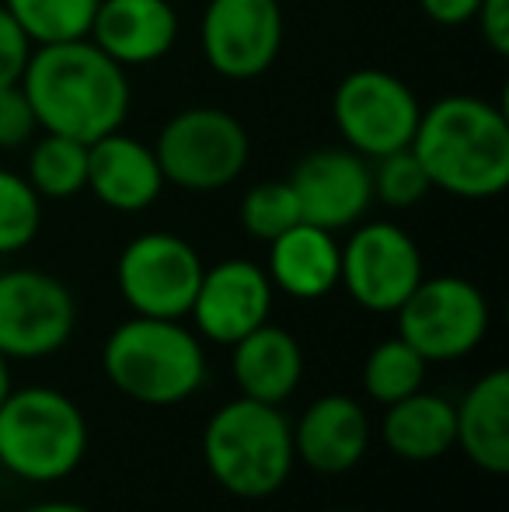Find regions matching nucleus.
I'll use <instances>...</instances> for the list:
<instances>
[{
	"label": "nucleus",
	"mask_w": 509,
	"mask_h": 512,
	"mask_svg": "<svg viewBox=\"0 0 509 512\" xmlns=\"http://www.w3.org/2000/svg\"><path fill=\"white\" fill-rule=\"evenodd\" d=\"M42 133L95 143L123 129L129 115L126 67L102 53L91 39L35 46L21 77Z\"/></svg>",
	"instance_id": "nucleus-1"
},
{
	"label": "nucleus",
	"mask_w": 509,
	"mask_h": 512,
	"mask_svg": "<svg viewBox=\"0 0 509 512\" xmlns=\"http://www.w3.org/2000/svg\"><path fill=\"white\" fill-rule=\"evenodd\" d=\"M412 150L429 185L457 199H492L509 185V119L475 95H447L419 115Z\"/></svg>",
	"instance_id": "nucleus-2"
},
{
	"label": "nucleus",
	"mask_w": 509,
	"mask_h": 512,
	"mask_svg": "<svg viewBox=\"0 0 509 512\" xmlns=\"http://www.w3.org/2000/svg\"><path fill=\"white\" fill-rule=\"evenodd\" d=\"M102 370L136 405L171 408L206 384V352L182 321L133 314L105 338Z\"/></svg>",
	"instance_id": "nucleus-3"
},
{
	"label": "nucleus",
	"mask_w": 509,
	"mask_h": 512,
	"mask_svg": "<svg viewBox=\"0 0 509 512\" xmlns=\"http://www.w3.org/2000/svg\"><path fill=\"white\" fill-rule=\"evenodd\" d=\"M210 478L234 499H269L293 474V422L279 405L234 398L203 429Z\"/></svg>",
	"instance_id": "nucleus-4"
},
{
	"label": "nucleus",
	"mask_w": 509,
	"mask_h": 512,
	"mask_svg": "<svg viewBox=\"0 0 509 512\" xmlns=\"http://www.w3.org/2000/svg\"><path fill=\"white\" fill-rule=\"evenodd\" d=\"M81 405L56 387H21L0 405V467L28 485H56L88 457Z\"/></svg>",
	"instance_id": "nucleus-5"
},
{
	"label": "nucleus",
	"mask_w": 509,
	"mask_h": 512,
	"mask_svg": "<svg viewBox=\"0 0 509 512\" xmlns=\"http://www.w3.org/2000/svg\"><path fill=\"white\" fill-rule=\"evenodd\" d=\"M154 154L164 182L185 192H220L241 178L252 143L238 115L213 105H196L164 122Z\"/></svg>",
	"instance_id": "nucleus-6"
},
{
	"label": "nucleus",
	"mask_w": 509,
	"mask_h": 512,
	"mask_svg": "<svg viewBox=\"0 0 509 512\" xmlns=\"http://www.w3.org/2000/svg\"><path fill=\"white\" fill-rule=\"evenodd\" d=\"M394 314L398 335L426 363H454L471 356L485 342L492 321L485 293L461 276H422V283Z\"/></svg>",
	"instance_id": "nucleus-7"
},
{
	"label": "nucleus",
	"mask_w": 509,
	"mask_h": 512,
	"mask_svg": "<svg viewBox=\"0 0 509 512\" xmlns=\"http://www.w3.org/2000/svg\"><path fill=\"white\" fill-rule=\"evenodd\" d=\"M203 269V258L185 237L147 230L123 248L116 283L133 314L182 321L192 310Z\"/></svg>",
	"instance_id": "nucleus-8"
},
{
	"label": "nucleus",
	"mask_w": 509,
	"mask_h": 512,
	"mask_svg": "<svg viewBox=\"0 0 509 512\" xmlns=\"http://www.w3.org/2000/svg\"><path fill=\"white\" fill-rule=\"evenodd\" d=\"M422 105L401 77L387 70H353L332 95V119L349 150L374 161L412 147Z\"/></svg>",
	"instance_id": "nucleus-9"
},
{
	"label": "nucleus",
	"mask_w": 509,
	"mask_h": 512,
	"mask_svg": "<svg viewBox=\"0 0 509 512\" xmlns=\"http://www.w3.org/2000/svg\"><path fill=\"white\" fill-rule=\"evenodd\" d=\"M77 304L67 283L39 269L0 272V352L7 359H49L70 342Z\"/></svg>",
	"instance_id": "nucleus-10"
},
{
	"label": "nucleus",
	"mask_w": 509,
	"mask_h": 512,
	"mask_svg": "<svg viewBox=\"0 0 509 512\" xmlns=\"http://www.w3.org/2000/svg\"><path fill=\"white\" fill-rule=\"evenodd\" d=\"M422 251L398 223H360L342 244L339 286L370 314H394L422 283Z\"/></svg>",
	"instance_id": "nucleus-11"
},
{
	"label": "nucleus",
	"mask_w": 509,
	"mask_h": 512,
	"mask_svg": "<svg viewBox=\"0 0 509 512\" xmlns=\"http://www.w3.org/2000/svg\"><path fill=\"white\" fill-rule=\"evenodd\" d=\"M199 42L220 77L255 81L283 49V7L279 0H210Z\"/></svg>",
	"instance_id": "nucleus-12"
},
{
	"label": "nucleus",
	"mask_w": 509,
	"mask_h": 512,
	"mask_svg": "<svg viewBox=\"0 0 509 512\" xmlns=\"http://www.w3.org/2000/svg\"><path fill=\"white\" fill-rule=\"evenodd\" d=\"M290 189L297 196L300 220L332 230V234L356 227L374 203L370 161L349 147H328L307 154L293 168Z\"/></svg>",
	"instance_id": "nucleus-13"
},
{
	"label": "nucleus",
	"mask_w": 509,
	"mask_h": 512,
	"mask_svg": "<svg viewBox=\"0 0 509 512\" xmlns=\"http://www.w3.org/2000/svg\"><path fill=\"white\" fill-rule=\"evenodd\" d=\"M272 314V283L265 269L248 258H227L213 269H203L189 317L196 335L217 345H234L265 324Z\"/></svg>",
	"instance_id": "nucleus-14"
},
{
	"label": "nucleus",
	"mask_w": 509,
	"mask_h": 512,
	"mask_svg": "<svg viewBox=\"0 0 509 512\" xmlns=\"http://www.w3.org/2000/svg\"><path fill=\"white\" fill-rule=\"evenodd\" d=\"M370 450V415L349 394H325L293 425V457L318 474H346Z\"/></svg>",
	"instance_id": "nucleus-15"
},
{
	"label": "nucleus",
	"mask_w": 509,
	"mask_h": 512,
	"mask_svg": "<svg viewBox=\"0 0 509 512\" xmlns=\"http://www.w3.org/2000/svg\"><path fill=\"white\" fill-rule=\"evenodd\" d=\"M88 39L119 67H147L171 53L178 14L168 0H98Z\"/></svg>",
	"instance_id": "nucleus-16"
},
{
	"label": "nucleus",
	"mask_w": 509,
	"mask_h": 512,
	"mask_svg": "<svg viewBox=\"0 0 509 512\" xmlns=\"http://www.w3.org/2000/svg\"><path fill=\"white\" fill-rule=\"evenodd\" d=\"M164 175L154 147L123 129L88 143V189L116 213H143L161 199Z\"/></svg>",
	"instance_id": "nucleus-17"
},
{
	"label": "nucleus",
	"mask_w": 509,
	"mask_h": 512,
	"mask_svg": "<svg viewBox=\"0 0 509 512\" xmlns=\"http://www.w3.org/2000/svg\"><path fill=\"white\" fill-rule=\"evenodd\" d=\"M342 244L332 230L314 223H293L269 241V276L272 290H283L293 300H321L339 286Z\"/></svg>",
	"instance_id": "nucleus-18"
},
{
	"label": "nucleus",
	"mask_w": 509,
	"mask_h": 512,
	"mask_svg": "<svg viewBox=\"0 0 509 512\" xmlns=\"http://www.w3.org/2000/svg\"><path fill=\"white\" fill-rule=\"evenodd\" d=\"M231 370L241 398L262 405H286L304 380V349L286 328L258 324L231 345Z\"/></svg>",
	"instance_id": "nucleus-19"
},
{
	"label": "nucleus",
	"mask_w": 509,
	"mask_h": 512,
	"mask_svg": "<svg viewBox=\"0 0 509 512\" xmlns=\"http://www.w3.org/2000/svg\"><path fill=\"white\" fill-rule=\"evenodd\" d=\"M461 453L485 474H509V373L492 370L454 405Z\"/></svg>",
	"instance_id": "nucleus-20"
},
{
	"label": "nucleus",
	"mask_w": 509,
	"mask_h": 512,
	"mask_svg": "<svg viewBox=\"0 0 509 512\" xmlns=\"http://www.w3.org/2000/svg\"><path fill=\"white\" fill-rule=\"evenodd\" d=\"M381 439L394 457L412 460V464L440 460L457 443L454 401L433 391H415L408 398L394 401L384 411Z\"/></svg>",
	"instance_id": "nucleus-21"
},
{
	"label": "nucleus",
	"mask_w": 509,
	"mask_h": 512,
	"mask_svg": "<svg viewBox=\"0 0 509 512\" xmlns=\"http://www.w3.org/2000/svg\"><path fill=\"white\" fill-rule=\"evenodd\" d=\"M28 185L39 199H70L88 189V143L42 133L28 150Z\"/></svg>",
	"instance_id": "nucleus-22"
},
{
	"label": "nucleus",
	"mask_w": 509,
	"mask_h": 512,
	"mask_svg": "<svg viewBox=\"0 0 509 512\" xmlns=\"http://www.w3.org/2000/svg\"><path fill=\"white\" fill-rule=\"evenodd\" d=\"M32 46L88 39L98 0H0Z\"/></svg>",
	"instance_id": "nucleus-23"
},
{
	"label": "nucleus",
	"mask_w": 509,
	"mask_h": 512,
	"mask_svg": "<svg viewBox=\"0 0 509 512\" xmlns=\"http://www.w3.org/2000/svg\"><path fill=\"white\" fill-rule=\"evenodd\" d=\"M429 363L405 342L401 335L387 338L374 345V352L363 363V391L377 405H394V401L408 398V394L422 391Z\"/></svg>",
	"instance_id": "nucleus-24"
},
{
	"label": "nucleus",
	"mask_w": 509,
	"mask_h": 512,
	"mask_svg": "<svg viewBox=\"0 0 509 512\" xmlns=\"http://www.w3.org/2000/svg\"><path fill=\"white\" fill-rule=\"evenodd\" d=\"M42 199L25 175L0 168V255L25 251L39 237Z\"/></svg>",
	"instance_id": "nucleus-25"
},
{
	"label": "nucleus",
	"mask_w": 509,
	"mask_h": 512,
	"mask_svg": "<svg viewBox=\"0 0 509 512\" xmlns=\"http://www.w3.org/2000/svg\"><path fill=\"white\" fill-rule=\"evenodd\" d=\"M370 182H374V199H381L391 209H412L433 192L429 175L412 147H401L394 154L374 157L370 164Z\"/></svg>",
	"instance_id": "nucleus-26"
},
{
	"label": "nucleus",
	"mask_w": 509,
	"mask_h": 512,
	"mask_svg": "<svg viewBox=\"0 0 509 512\" xmlns=\"http://www.w3.org/2000/svg\"><path fill=\"white\" fill-rule=\"evenodd\" d=\"M293 223H300V206L290 182H262L248 189V196L241 199V227L255 241L269 244L272 237L290 230Z\"/></svg>",
	"instance_id": "nucleus-27"
},
{
	"label": "nucleus",
	"mask_w": 509,
	"mask_h": 512,
	"mask_svg": "<svg viewBox=\"0 0 509 512\" xmlns=\"http://www.w3.org/2000/svg\"><path fill=\"white\" fill-rule=\"evenodd\" d=\"M35 133H39V119H35V108L28 102L25 88L21 84L0 88V150L28 147Z\"/></svg>",
	"instance_id": "nucleus-28"
},
{
	"label": "nucleus",
	"mask_w": 509,
	"mask_h": 512,
	"mask_svg": "<svg viewBox=\"0 0 509 512\" xmlns=\"http://www.w3.org/2000/svg\"><path fill=\"white\" fill-rule=\"evenodd\" d=\"M32 42L28 35L18 28V21L7 14V7L0 4V88H11V84H21L25 77V67L32 60Z\"/></svg>",
	"instance_id": "nucleus-29"
},
{
	"label": "nucleus",
	"mask_w": 509,
	"mask_h": 512,
	"mask_svg": "<svg viewBox=\"0 0 509 512\" xmlns=\"http://www.w3.org/2000/svg\"><path fill=\"white\" fill-rule=\"evenodd\" d=\"M475 21L482 28L485 46L496 56L509 53V0H482L475 11Z\"/></svg>",
	"instance_id": "nucleus-30"
},
{
	"label": "nucleus",
	"mask_w": 509,
	"mask_h": 512,
	"mask_svg": "<svg viewBox=\"0 0 509 512\" xmlns=\"http://www.w3.org/2000/svg\"><path fill=\"white\" fill-rule=\"evenodd\" d=\"M478 4H482V0H419L422 14H426L429 21H436V25H447V28L464 25V21L475 18Z\"/></svg>",
	"instance_id": "nucleus-31"
},
{
	"label": "nucleus",
	"mask_w": 509,
	"mask_h": 512,
	"mask_svg": "<svg viewBox=\"0 0 509 512\" xmlns=\"http://www.w3.org/2000/svg\"><path fill=\"white\" fill-rule=\"evenodd\" d=\"M21 512H91L88 506H77V502H35V506Z\"/></svg>",
	"instance_id": "nucleus-32"
},
{
	"label": "nucleus",
	"mask_w": 509,
	"mask_h": 512,
	"mask_svg": "<svg viewBox=\"0 0 509 512\" xmlns=\"http://www.w3.org/2000/svg\"><path fill=\"white\" fill-rule=\"evenodd\" d=\"M14 391V380H11V359L0 352V405H4V398Z\"/></svg>",
	"instance_id": "nucleus-33"
}]
</instances>
